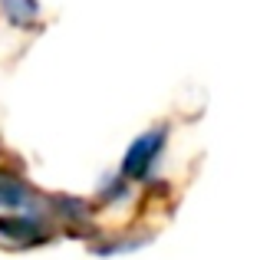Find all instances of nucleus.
I'll list each match as a JSON object with an SVG mask.
<instances>
[{
	"instance_id": "1",
	"label": "nucleus",
	"mask_w": 260,
	"mask_h": 260,
	"mask_svg": "<svg viewBox=\"0 0 260 260\" xmlns=\"http://www.w3.org/2000/svg\"><path fill=\"white\" fill-rule=\"evenodd\" d=\"M165 139H168V125H155L152 132L139 135V139L128 145V155L122 161V175L128 181H145L155 172L161 152H165Z\"/></svg>"
},
{
	"instance_id": "2",
	"label": "nucleus",
	"mask_w": 260,
	"mask_h": 260,
	"mask_svg": "<svg viewBox=\"0 0 260 260\" xmlns=\"http://www.w3.org/2000/svg\"><path fill=\"white\" fill-rule=\"evenodd\" d=\"M0 237L10 244H20V247H26V244H40L50 237V231H46V224L40 221L37 211H10L7 217H0Z\"/></svg>"
},
{
	"instance_id": "3",
	"label": "nucleus",
	"mask_w": 260,
	"mask_h": 260,
	"mask_svg": "<svg viewBox=\"0 0 260 260\" xmlns=\"http://www.w3.org/2000/svg\"><path fill=\"white\" fill-rule=\"evenodd\" d=\"M30 201H33V191L26 188L23 178L0 168V208L4 211H37V208H30Z\"/></svg>"
},
{
	"instance_id": "4",
	"label": "nucleus",
	"mask_w": 260,
	"mask_h": 260,
	"mask_svg": "<svg viewBox=\"0 0 260 260\" xmlns=\"http://www.w3.org/2000/svg\"><path fill=\"white\" fill-rule=\"evenodd\" d=\"M0 7H4L7 20H10L13 26H20V30H26V26H33L40 20L37 0H0Z\"/></svg>"
}]
</instances>
